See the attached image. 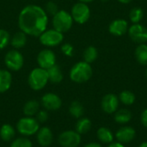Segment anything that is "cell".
I'll return each mask as SVG.
<instances>
[{"label":"cell","instance_id":"6da1fadb","mask_svg":"<svg viewBox=\"0 0 147 147\" xmlns=\"http://www.w3.org/2000/svg\"><path fill=\"white\" fill-rule=\"evenodd\" d=\"M17 23L20 30L27 35L39 37L47 28L48 16L40 6L28 4L20 11Z\"/></svg>","mask_w":147,"mask_h":147},{"label":"cell","instance_id":"7a4b0ae2","mask_svg":"<svg viewBox=\"0 0 147 147\" xmlns=\"http://www.w3.org/2000/svg\"><path fill=\"white\" fill-rule=\"evenodd\" d=\"M93 74V70L90 64L85 61H79L76 63L70 71V78L71 81L82 84L90 79Z\"/></svg>","mask_w":147,"mask_h":147},{"label":"cell","instance_id":"3957f363","mask_svg":"<svg viewBox=\"0 0 147 147\" xmlns=\"http://www.w3.org/2000/svg\"><path fill=\"white\" fill-rule=\"evenodd\" d=\"M73 22H74L71 13L65 9L59 10L55 15L53 16L52 19L53 28L62 34L68 32L71 28Z\"/></svg>","mask_w":147,"mask_h":147},{"label":"cell","instance_id":"277c9868","mask_svg":"<svg viewBox=\"0 0 147 147\" xmlns=\"http://www.w3.org/2000/svg\"><path fill=\"white\" fill-rule=\"evenodd\" d=\"M48 75L47 70L37 67L33 69L28 78V83L30 88L34 90H42L48 83Z\"/></svg>","mask_w":147,"mask_h":147},{"label":"cell","instance_id":"5b68a950","mask_svg":"<svg viewBox=\"0 0 147 147\" xmlns=\"http://www.w3.org/2000/svg\"><path fill=\"white\" fill-rule=\"evenodd\" d=\"M39 40L41 45L47 47H53L60 45L64 40V34L54 28L46 29L40 36Z\"/></svg>","mask_w":147,"mask_h":147},{"label":"cell","instance_id":"8992f818","mask_svg":"<svg viewBox=\"0 0 147 147\" xmlns=\"http://www.w3.org/2000/svg\"><path fill=\"white\" fill-rule=\"evenodd\" d=\"M4 64L9 71H18L22 68L24 64L23 55L19 50L11 49L4 56Z\"/></svg>","mask_w":147,"mask_h":147},{"label":"cell","instance_id":"52a82bcc","mask_svg":"<svg viewBox=\"0 0 147 147\" xmlns=\"http://www.w3.org/2000/svg\"><path fill=\"white\" fill-rule=\"evenodd\" d=\"M71 15L73 22L78 24H84L87 22L90 17V9L87 3L78 2L72 6Z\"/></svg>","mask_w":147,"mask_h":147},{"label":"cell","instance_id":"ba28073f","mask_svg":"<svg viewBox=\"0 0 147 147\" xmlns=\"http://www.w3.org/2000/svg\"><path fill=\"white\" fill-rule=\"evenodd\" d=\"M18 132L24 136H31L40 129L39 122L32 117H24L19 120L16 125Z\"/></svg>","mask_w":147,"mask_h":147},{"label":"cell","instance_id":"9c48e42d","mask_svg":"<svg viewBox=\"0 0 147 147\" xmlns=\"http://www.w3.org/2000/svg\"><path fill=\"white\" fill-rule=\"evenodd\" d=\"M36 60L39 67L47 70L53 65H56V55L53 50L45 48L39 52L36 57Z\"/></svg>","mask_w":147,"mask_h":147},{"label":"cell","instance_id":"30bf717a","mask_svg":"<svg viewBox=\"0 0 147 147\" xmlns=\"http://www.w3.org/2000/svg\"><path fill=\"white\" fill-rule=\"evenodd\" d=\"M81 142V136L76 131H65L59 136V143L63 147H78Z\"/></svg>","mask_w":147,"mask_h":147},{"label":"cell","instance_id":"8fae6325","mask_svg":"<svg viewBox=\"0 0 147 147\" xmlns=\"http://www.w3.org/2000/svg\"><path fill=\"white\" fill-rule=\"evenodd\" d=\"M128 34L131 40L138 44H144L147 41V28L142 24H133L128 28Z\"/></svg>","mask_w":147,"mask_h":147},{"label":"cell","instance_id":"7c38bea8","mask_svg":"<svg viewBox=\"0 0 147 147\" xmlns=\"http://www.w3.org/2000/svg\"><path fill=\"white\" fill-rule=\"evenodd\" d=\"M119 102H120L119 98L115 94L109 93L102 97L101 106L105 113L110 115L117 110L119 107Z\"/></svg>","mask_w":147,"mask_h":147},{"label":"cell","instance_id":"4fadbf2b","mask_svg":"<svg viewBox=\"0 0 147 147\" xmlns=\"http://www.w3.org/2000/svg\"><path fill=\"white\" fill-rule=\"evenodd\" d=\"M41 104L47 110H57L62 105V100L54 93H47L41 98Z\"/></svg>","mask_w":147,"mask_h":147},{"label":"cell","instance_id":"5bb4252c","mask_svg":"<svg viewBox=\"0 0 147 147\" xmlns=\"http://www.w3.org/2000/svg\"><path fill=\"white\" fill-rule=\"evenodd\" d=\"M109 31L115 36H122L128 31V23L125 19L114 20L109 27Z\"/></svg>","mask_w":147,"mask_h":147},{"label":"cell","instance_id":"9a60e30c","mask_svg":"<svg viewBox=\"0 0 147 147\" xmlns=\"http://www.w3.org/2000/svg\"><path fill=\"white\" fill-rule=\"evenodd\" d=\"M136 132L131 127H123L120 128L115 134V138L118 142L123 143H130L135 138Z\"/></svg>","mask_w":147,"mask_h":147},{"label":"cell","instance_id":"2e32d148","mask_svg":"<svg viewBox=\"0 0 147 147\" xmlns=\"http://www.w3.org/2000/svg\"><path fill=\"white\" fill-rule=\"evenodd\" d=\"M37 140L38 143L43 147L50 146L53 140V135L50 128L44 127L38 130L37 132Z\"/></svg>","mask_w":147,"mask_h":147},{"label":"cell","instance_id":"e0dca14e","mask_svg":"<svg viewBox=\"0 0 147 147\" xmlns=\"http://www.w3.org/2000/svg\"><path fill=\"white\" fill-rule=\"evenodd\" d=\"M28 41V35L22 32V31H18L16 32L12 37H10V45L14 47V49H21L23 47L26 46Z\"/></svg>","mask_w":147,"mask_h":147},{"label":"cell","instance_id":"ac0fdd59","mask_svg":"<svg viewBox=\"0 0 147 147\" xmlns=\"http://www.w3.org/2000/svg\"><path fill=\"white\" fill-rule=\"evenodd\" d=\"M12 84V75L8 70L0 69V93L7 91Z\"/></svg>","mask_w":147,"mask_h":147},{"label":"cell","instance_id":"d6986e66","mask_svg":"<svg viewBox=\"0 0 147 147\" xmlns=\"http://www.w3.org/2000/svg\"><path fill=\"white\" fill-rule=\"evenodd\" d=\"M48 75V80L53 84H59L63 80V73L60 67L58 65H54L47 70Z\"/></svg>","mask_w":147,"mask_h":147},{"label":"cell","instance_id":"ffe728a7","mask_svg":"<svg viewBox=\"0 0 147 147\" xmlns=\"http://www.w3.org/2000/svg\"><path fill=\"white\" fill-rule=\"evenodd\" d=\"M96 134L98 140L104 144H110L114 140V135L112 132L107 127H100L97 130Z\"/></svg>","mask_w":147,"mask_h":147},{"label":"cell","instance_id":"44dd1931","mask_svg":"<svg viewBox=\"0 0 147 147\" xmlns=\"http://www.w3.org/2000/svg\"><path fill=\"white\" fill-rule=\"evenodd\" d=\"M135 58L137 61L143 65H147V45L140 44L135 50Z\"/></svg>","mask_w":147,"mask_h":147},{"label":"cell","instance_id":"7402d4cb","mask_svg":"<svg viewBox=\"0 0 147 147\" xmlns=\"http://www.w3.org/2000/svg\"><path fill=\"white\" fill-rule=\"evenodd\" d=\"M40 108V104L35 100H30L27 102L23 107V113L26 116L31 117L38 113Z\"/></svg>","mask_w":147,"mask_h":147},{"label":"cell","instance_id":"603a6c76","mask_svg":"<svg viewBox=\"0 0 147 147\" xmlns=\"http://www.w3.org/2000/svg\"><path fill=\"white\" fill-rule=\"evenodd\" d=\"M16 132L14 127L11 125L4 124L0 129V137L4 141H10L14 139Z\"/></svg>","mask_w":147,"mask_h":147},{"label":"cell","instance_id":"cb8c5ba5","mask_svg":"<svg viewBox=\"0 0 147 147\" xmlns=\"http://www.w3.org/2000/svg\"><path fill=\"white\" fill-rule=\"evenodd\" d=\"M132 119V113L126 109H120L115 115V121L119 124H126Z\"/></svg>","mask_w":147,"mask_h":147},{"label":"cell","instance_id":"d4e9b609","mask_svg":"<svg viewBox=\"0 0 147 147\" xmlns=\"http://www.w3.org/2000/svg\"><path fill=\"white\" fill-rule=\"evenodd\" d=\"M97 56H98V51L94 46H89L88 47H86L83 53L84 61L89 64L93 63L97 59Z\"/></svg>","mask_w":147,"mask_h":147},{"label":"cell","instance_id":"484cf974","mask_svg":"<svg viewBox=\"0 0 147 147\" xmlns=\"http://www.w3.org/2000/svg\"><path fill=\"white\" fill-rule=\"evenodd\" d=\"M91 128V121L88 118H82L76 123V132L79 134L88 133Z\"/></svg>","mask_w":147,"mask_h":147},{"label":"cell","instance_id":"4316f807","mask_svg":"<svg viewBox=\"0 0 147 147\" xmlns=\"http://www.w3.org/2000/svg\"><path fill=\"white\" fill-rule=\"evenodd\" d=\"M119 100L125 105H132L135 102V95L130 90H123L120 93Z\"/></svg>","mask_w":147,"mask_h":147},{"label":"cell","instance_id":"83f0119b","mask_svg":"<svg viewBox=\"0 0 147 147\" xmlns=\"http://www.w3.org/2000/svg\"><path fill=\"white\" fill-rule=\"evenodd\" d=\"M69 111H70V114L74 118H80L84 115V109L83 105L79 102L74 101V102H71V104L70 106V109H69Z\"/></svg>","mask_w":147,"mask_h":147},{"label":"cell","instance_id":"f1b7e54d","mask_svg":"<svg viewBox=\"0 0 147 147\" xmlns=\"http://www.w3.org/2000/svg\"><path fill=\"white\" fill-rule=\"evenodd\" d=\"M144 16V12L143 9L139 8V7H134L130 10L129 13V18L131 20V22L135 24V23H140V22L142 20Z\"/></svg>","mask_w":147,"mask_h":147},{"label":"cell","instance_id":"f546056e","mask_svg":"<svg viewBox=\"0 0 147 147\" xmlns=\"http://www.w3.org/2000/svg\"><path fill=\"white\" fill-rule=\"evenodd\" d=\"M10 41V35L9 33L3 29V28H0V50L4 49Z\"/></svg>","mask_w":147,"mask_h":147},{"label":"cell","instance_id":"4dcf8cb0","mask_svg":"<svg viewBox=\"0 0 147 147\" xmlns=\"http://www.w3.org/2000/svg\"><path fill=\"white\" fill-rule=\"evenodd\" d=\"M10 147H32V143L26 138H18L11 143Z\"/></svg>","mask_w":147,"mask_h":147},{"label":"cell","instance_id":"1f68e13d","mask_svg":"<svg viewBox=\"0 0 147 147\" xmlns=\"http://www.w3.org/2000/svg\"><path fill=\"white\" fill-rule=\"evenodd\" d=\"M44 9H45L46 13L47 14V16L50 15V16H53V15H55V14L59 11L57 3H54V2H53V1L47 2V3H46V7H45Z\"/></svg>","mask_w":147,"mask_h":147},{"label":"cell","instance_id":"d6a6232c","mask_svg":"<svg viewBox=\"0 0 147 147\" xmlns=\"http://www.w3.org/2000/svg\"><path fill=\"white\" fill-rule=\"evenodd\" d=\"M61 52L67 57H71L74 53V47L70 43H64L61 46Z\"/></svg>","mask_w":147,"mask_h":147},{"label":"cell","instance_id":"836d02e7","mask_svg":"<svg viewBox=\"0 0 147 147\" xmlns=\"http://www.w3.org/2000/svg\"><path fill=\"white\" fill-rule=\"evenodd\" d=\"M48 119V114L45 110L39 111L37 114V121L38 122H45Z\"/></svg>","mask_w":147,"mask_h":147},{"label":"cell","instance_id":"e575fe53","mask_svg":"<svg viewBox=\"0 0 147 147\" xmlns=\"http://www.w3.org/2000/svg\"><path fill=\"white\" fill-rule=\"evenodd\" d=\"M140 120H141V123L144 127H147V109H145L143 111V113L141 114V117H140Z\"/></svg>","mask_w":147,"mask_h":147},{"label":"cell","instance_id":"d590c367","mask_svg":"<svg viewBox=\"0 0 147 147\" xmlns=\"http://www.w3.org/2000/svg\"><path fill=\"white\" fill-rule=\"evenodd\" d=\"M109 147H125L121 143H120V142H112V143H110V145H109Z\"/></svg>","mask_w":147,"mask_h":147},{"label":"cell","instance_id":"8d00e7d4","mask_svg":"<svg viewBox=\"0 0 147 147\" xmlns=\"http://www.w3.org/2000/svg\"><path fill=\"white\" fill-rule=\"evenodd\" d=\"M84 147H102V146L98 143H90Z\"/></svg>","mask_w":147,"mask_h":147},{"label":"cell","instance_id":"74e56055","mask_svg":"<svg viewBox=\"0 0 147 147\" xmlns=\"http://www.w3.org/2000/svg\"><path fill=\"white\" fill-rule=\"evenodd\" d=\"M120 3H124V4H127V3H131L133 0H118Z\"/></svg>","mask_w":147,"mask_h":147},{"label":"cell","instance_id":"f35d334b","mask_svg":"<svg viewBox=\"0 0 147 147\" xmlns=\"http://www.w3.org/2000/svg\"><path fill=\"white\" fill-rule=\"evenodd\" d=\"M79 2H82V3H91L93 2L94 0H78Z\"/></svg>","mask_w":147,"mask_h":147},{"label":"cell","instance_id":"ab89813d","mask_svg":"<svg viewBox=\"0 0 147 147\" xmlns=\"http://www.w3.org/2000/svg\"><path fill=\"white\" fill-rule=\"evenodd\" d=\"M139 147H147V141L146 142H144V143H142L140 146Z\"/></svg>","mask_w":147,"mask_h":147},{"label":"cell","instance_id":"60d3db41","mask_svg":"<svg viewBox=\"0 0 147 147\" xmlns=\"http://www.w3.org/2000/svg\"><path fill=\"white\" fill-rule=\"evenodd\" d=\"M101 1H102V2H107V1H109V0H101Z\"/></svg>","mask_w":147,"mask_h":147},{"label":"cell","instance_id":"b9f144b4","mask_svg":"<svg viewBox=\"0 0 147 147\" xmlns=\"http://www.w3.org/2000/svg\"><path fill=\"white\" fill-rule=\"evenodd\" d=\"M146 78H147V69H146Z\"/></svg>","mask_w":147,"mask_h":147}]
</instances>
